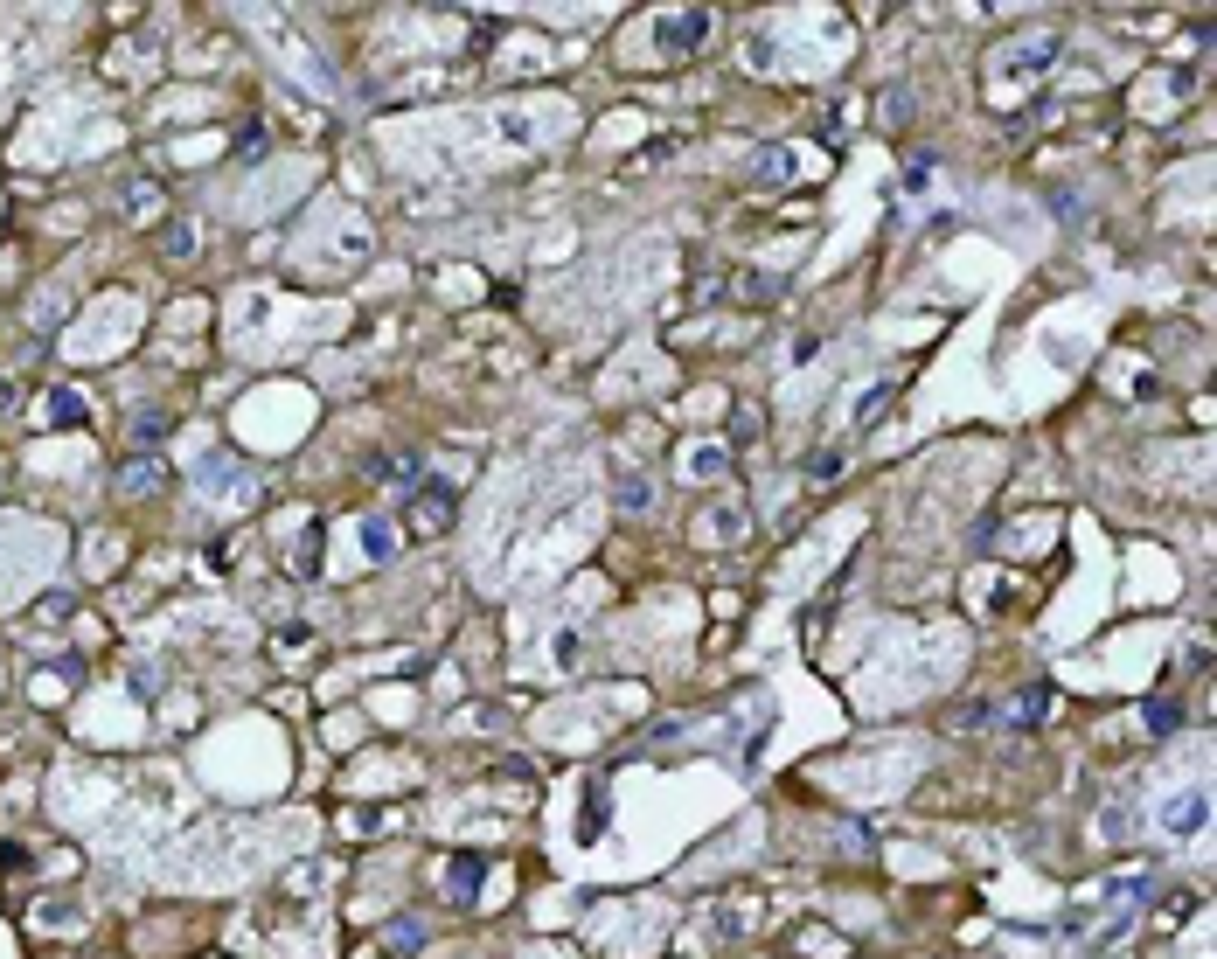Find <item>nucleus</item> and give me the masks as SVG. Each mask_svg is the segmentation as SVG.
<instances>
[{
    "mask_svg": "<svg viewBox=\"0 0 1217 959\" xmlns=\"http://www.w3.org/2000/svg\"><path fill=\"white\" fill-rule=\"evenodd\" d=\"M710 35V7H682V14H661V28H654V42L668 49V56H689L696 42Z\"/></svg>",
    "mask_w": 1217,
    "mask_h": 959,
    "instance_id": "obj_1",
    "label": "nucleus"
},
{
    "mask_svg": "<svg viewBox=\"0 0 1217 959\" xmlns=\"http://www.w3.org/2000/svg\"><path fill=\"white\" fill-rule=\"evenodd\" d=\"M1044 63H1058V35H1030V42H1016V49L995 56V70H1009V77H1037Z\"/></svg>",
    "mask_w": 1217,
    "mask_h": 959,
    "instance_id": "obj_2",
    "label": "nucleus"
},
{
    "mask_svg": "<svg viewBox=\"0 0 1217 959\" xmlns=\"http://www.w3.org/2000/svg\"><path fill=\"white\" fill-rule=\"evenodd\" d=\"M446 515H453V487H425L418 508H411V529H418V536H439Z\"/></svg>",
    "mask_w": 1217,
    "mask_h": 959,
    "instance_id": "obj_3",
    "label": "nucleus"
},
{
    "mask_svg": "<svg viewBox=\"0 0 1217 959\" xmlns=\"http://www.w3.org/2000/svg\"><path fill=\"white\" fill-rule=\"evenodd\" d=\"M42 404H49V424H63V431H70V424H84V397H77V390H49V397H42Z\"/></svg>",
    "mask_w": 1217,
    "mask_h": 959,
    "instance_id": "obj_4",
    "label": "nucleus"
},
{
    "mask_svg": "<svg viewBox=\"0 0 1217 959\" xmlns=\"http://www.w3.org/2000/svg\"><path fill=\"white\" fill-rule=\"evenodd\" d=\"M1162 821L1176 827V834H1197V827H1204V793H1190V800H1176V807H1162Z\"/></svg>",
    "mask_w": 1217,
    "mask_h": 959,
    "instance_id": "obj_5",
    "label": "nucleus"
},
{
    "mask_svg": "<svg viewBox=\"0 0 1217 959\" xmlns=\"http://www.w3.org/2000/svg\"><path fill=\"white\" fill-rule=\"evenodd\" d=\"M446 883H453L459 904H473V890H480V855H459L453 869H446Z\"/></svg>",
    "mask_w": 1217,
    "mask_h": 959,
    "instance_id": "obj_6",
    "label": "nucleus"
},
{
    "mask_svg": "<svg viewBox=\"0 0 1217 959\" xmlns=\"http://www.w3.org/2000/svg\"><path fill=\"white\" fill-rule=\"evenodd\" d=\"M752 174H759L765 188H779V181L793 174V153H786V146H765V153H759V167H752Z\"/></svg>",
    "mask_w": 1217,
    "mask_h": 959,
    "instance_id": "obj_7",
    "label": "nucleus"
},
{
    "mask_svg": "<svg viewBox=\"0 0 1217 959\" xmlns=\"http://www.w3.org/2000/svg\"><path fill=\"white\" fill-rule=\"evenodd\" d=\"M195 480H202L209 494H216V487H244V473H237V466H230L223 452H216V459H202V473H195Z\"/></svg>",
    "mask_w": 1217,
    "mask_h": 959,
    "instance_id": "obj_8",
    "label": "nucleus"
},
{
    "mask_svg": "<svg viewBox=\"0 0 1217 959\" xmlns=\"http://www.w3.org/2000/svg\"><path fill=\"white\" fill-rule=\"evenodd\" d=\"M369 473H376V480H397V487H418V473H425V466H418V459H376Z\"/></svg>",
    "mask_w": 1217,
    "mask_h": 959,
    "instance_id": "obj_9",
    "label": "nucleus"
},
{
    "mask_svg": "<svg viewBox=\"0 0 1217 959\" xmlns=\"http://www.w3.org/2000/svg\"><path fill=\"white\" fill-rule=\"evenodd\" d=\"M1141 723H1148V730H1155V737H1169V730H1176V723H1183V709H1176V702H1162V695H1155V702H1148V709H1141Z\"/></svg>",
    "mask_w": 1217,
    "mask_h": 959,
    "instance_id": "obj_10",
    "label": "nucleus"
},
{
    "mask_svg": "<svg viewBox=\"0 0 1217 959\" xmlns=\"http://www.w3.org/2000/svg\"><path fill=\"white\" fill-rule=\"evenodd\" d=\"M1051 709V688H1030V695H1016V709H1009V723H1037Z\"/></svg>",
    "mask_w": 1217,
    "mask_h": 959,
    "instance_id": "obj_11",
    "label": "nucleus"
},
{
    "mask_svg": "<svg viewBox=\"0 0 1217 959\" xmlns=\"http://www.w3.org/2000/svg\"><path fill=\"white\" fill-rule=\"evenodd\" d=\"M147 487H160V466H126L119 473V494H147Z\"/></svg>",
    "mask_w": 1217,
    "mask_h": 959,
    "instance_id": "obj_12",
    "label": "nucleus"
},
{
    "mask_svg": "<svg viewBox=\"0 0 1217 959\" xmlns=\"http://www.w3.org/2000/svg\"><path fill=\"white\" fill-rule=\"evenodd\" d=\"M362 549H369V556H390V549H397V536H390L383 522H362Z\"/></svg>",
    "mask_w": 1217,
    "mask_h": 959,
    "instance_id": "obj_13",
    "label": "nucleus"
},
{
    "mask_svg": "<svg viewBox=\"0 0 1217 959\" xmlns=\"http://www.w3.org/2000/svg\"><path fill=\"white\" fill-rule=\"evenodd\" d=\"M160 251H174V258H188V251H195V237H188V223H167V230H160Z\"/></svg>",
    "mask_w": 1217,
    "mask_h": 959,
    "instance_id": "obj_14",
    "label": "nucleus"
},
{
    "mask_svg": "<svg viewBox=\"0 0 1217 959\" xmlns=\"http://www.w3.org/2000/svg\"><path fill=\"white\" fill-rule=\"evenodd\" d=\"M884 404H891V390H884V383H877V390H870V397H863V404H856V424H877V417H884Z\"/></svg>",
    "mask_w": 1217,
    "mask_h": 959,
    "instance_id": "obj_15",
    "label": "nucleus"
},
{
    "mask_svg": "<svg viewBox=\"0 0 1217 959\" xmlns=\"http://www.w3.org/2000/svg\"><path fill=\"white\" fill-rule=\"evenodd\" d=\"M925 188H932V160L918 153L912 167H905V195H925Z\"/></svg>",
    "mask_w": 1217,
    "mask_h": 959,
    "instance_id": "obj_16",
    "label": "nucleus"
},
{
    "mask_svg": "<svg viewBox=\"0 0 1217 959\" xmlns=\"http://www.w3.org/2000/svg\"><path fill=\"white\" fill-rule=\"evenodd\" d=\"M689 473H703V480H710V473H724V452H717V445H696V459H689Z\"/></svg>",
    "mask_w": 1217,
    "mask_h": 959,
    "instance_id": "obj_17",
    "label": "nucleus"
},
{
    "mask_svg": "<svg viewBox=\"0 0 1217 959\" xmlns=\"http://www.w3.org/2000/svg\"><path fill=\"white\" fill-rule=\"evenodd\" d=\"M842 473V452H814V480H835Z\"/></svg>",
    "mask_w": 1217,
    "mask_h": 959,
    "instance_id": "obj_18",
    "label": "nucleus"
}]
</instances>
